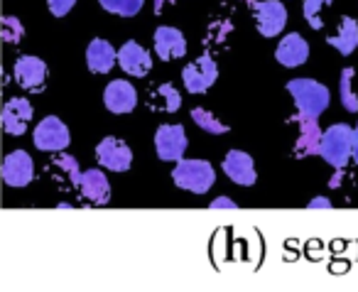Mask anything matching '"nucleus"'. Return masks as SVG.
<instances>
[{
	"label": "nucleus",
	"instance_id": "nucleus-1",
	"mask_svg": "<svg viewBox=\"0 0 358 292\" xmlns=\"http://www.w3.org/2000/svg\"><path fill=\"white\" fill-rule=\"evenodd\" d=\"M287 91L294 99V106H297V116L294 118H309L317 120L324 111L329 109V89L324 84L314 79H292L287 81Z\"/></svg>",
	"mask_w": 358,
	"mask_h": 292
},
{
	"label": "nucleus",
	"instance_id": "nucleus-2",
	"mask_svg": "<svg viewBox=\"0 0 358 292\" xmlns=\"http://www.w3.org/2000/svg\"><path fill=\"white\" fill-rule=\"evenodd\" d=\"M172 179L179 189L192 194H206L216 184V172L214 165L206 160H179L172 169Z\"/></svg>",
	"mask_w": 358,
	"mask_h": 292
},
{
	"label": "nucleus",
	"instance_id": "nucleus-3",
	"mask_svg": "<svg viewBox=\"0 0 358 292\" xmlns=\"http://www.w3.org/2000/svg\"><path fill=\"white\" fill-rule=\"evenodd\" d=\"M351 143H353V128L346 123H336L322 135V155L334 169H343L351 160Z\"/></svg>",
	"mask_w": 358,
	"mask_h": 292
},
{
	"label": "nucleus",
	"instance_id": "nucleus-4",
	"mask_svg": "<svg viewBox=\"0 0 358 292\" xmlns=\"http://www.w3.org/2000/svg\"><path fill=\"white\" fill-rule=\"evenodd\" d=\"M32 140H35L37 150L55 155V153H64V150L69 148L71 135H69V128L64 125V120H59L57 116H47V118H42L40 123H37Z\"/></svg>",
	"mask_w": 358,
	"mask_h": 292
},
{
	"label": "nucleus",
	"instance_id": "nucleus-5",
	"mask_svg": "<svg viewBox=\"0 0 358 292\" xmlns=\"http://www.w3.org/2000/svg\"><path fill=\"white\" fill-rule=\"evenodd\" d=\"M255 27L263 37H278L287 25V8L280 0H255L253 6Z\"/></svg>",
	"mask_w": 358,
	"mask_h": 292
},
{
	"label": "nucleus",
	"instance_id": "nucleus-6",
	"mask_svg": "<svg viewBox=\"0 0 358 292\" xmlns=\"http://www.w3.org/2000/svg\"><path fill=\"white\" fill-rule=\"evenodd\" d=\"M216 79H219V64L209 55H201L199 60L189 62L182 69V81L192 94H206L216 84Z\"/></svg>",
	"mask_w": 358,
	"mask_h": 292
},
{
	"label": "nucleus",
	"instance_id": "nucleus-7",
	"mask_svg": "<svg viewBox=\"0 0 358 292\" xmlns=\"http://www.w3.org/2000/svg\"><path fill=\"white\" fill-rule=\"evenodd\" d=\"M155 150L164 162H179L187 153V133L182 125H159L155 133Z\"/></svg>",
	"mask_w": 358,
	"mask_h": 292
},
{
	"label": "nucleus",
	"instance_id": "nucleus-8",
	"mask_svg": "<svg viewBox=\"0 0 358 292\" xmlns=\"http://www.w3.org/2000/svg\"><path fill=\"white\" fill-rule=\"evenodd\" d=\"M0 177L8 187H27L35 177V165H32V158L25 153V150H15L10 153L6 160H3V169H0Z\"/></svg>",
	"mask_w": 358,
	"mask_h": 292
},
{
	"label": "nucleus",
	"instance_id": "nucleus-9",
	"mask_svg": "<svg viewBox=\"0 0 358 292\" xmlns=\"http://www.w3.org/2000/svg\"><path fill=\"white\" fill-rule=\"evenodd\" d=\"M96 158L103 169L110 172H128L133 165V153L120 138H103L96 148Z\"/></svg>",
	"mask_w": 358,
	"mask_h": 292
},
{
	"label": "nucleus",
	"instance_id": "nucleus-10",
	"mask_svg": "<svg viewBox=\"0 0 358 292\" xmlns=\"http://www.w3.org/2000/svg\"><path fill=\"white\" fill-rule=\"evenodd\" d=\"M118 64L128 76L145 79L150 74V69H152V57H150V52L143 45L130 40L118 50Z\"/></svg>",
	"mask_w": 358,
	"mask_h": 292
},
{
	"label": "nucleus",
	"instance_id": "nucleus-11",
	"mask_svg": "<svg viewBox=\"0 0 358 292\" xmlns=\"http://www.w3.org/2000/svg\"><path fill=\"white\" fill-rule=\"evenodd\" d=\"M224 172L231 182L241 184V187H253L258 182V172H255V162L248 153L243 150H229L224 158Z\"/></svg>",
	"mask_w": 358,
	"mask_h": 292
},
{
	"label": "nucleus",
	"instance_id": "nucleus-12",
	"mask_svg": "<svg viewBox=\"0 0 358 292\" xmlns=\"http://www.w3.org/2000/svg\"><path fill=\"white\" fill-rule=\"evenodd\" d=\"M103 104H106V109L115 116L130 113V111H135V106H138V91H135V86L130 84V81L115 79L106 86Z\"/></svg>",
	"mask_w": 358,
	"mask_h": 292
},
{
	"label": "nucleus",
	"instance_id": "nucleus-13",
	"mask_svg": "<svg viewBox=\"0 0 358 292\" xmlns=\"http://www.w3.org/2000/svg\"><path fill=\"white\" fill-rule=\"evenodd\" d=\"M15 71V81L22 86L25 91H42L47 84V64L40 60V57L25 55L15 62L13 67Z\"/></svg>",
	"mask_w": 358,
	"mask_h": 292
},
{
	"label": "nucleus",
	"instance_id": "nucleus-14",
	"mask_svg": "<svg viewBox=\"0 0 358 292\" xmlns=\"http://www.w3.org/2000/svg\"><path fill=\"white\" fill-rule=\"evenodd\" d=\"M155 55L162 62L182 60L187 55V40L182 35V30L177 27L162 25L155 30Z\"/></svg>",
	"mask_w": 358,
	"mask_h": 292
},
{
	"label": "nucleus",
	"instance_id": "nucleus-15",
	"mask_svg": "<svg viewBox=\"0 0 358 292\" xmlns=\"http://www.w3.org/2000/svg\"><path fill=\"white\" fill-rule=\"evenodd\" d=\"M275 60L280 62L287 69H294V67H302L304 62L309 60V45L302 35L297 32H289L280 40L278 50H275Z\"/></svg>",
	"mask_w": 358,
	"mask_h": 292
},
{
	"label": "nucleus",
	"instance_id": "nucleus-16",
	"mask_svg": "<svg viewBox=\"0 0 358 292\" xmlns=\"http://www.w3.org/2000/svg\"><path fill=\"white\" fill-rule=\"evenodd\" d=\"M79 192L89 204L103 207V204H108V199H110V184L101 169H86V172H81Z\"/></svg>",
	"mask_w": 358,
	"mask_h": 292
},
{
	"label": "nucleus",
	"instance_id": "nucleus-17",
	"mask_svg": "<svg viewBox=\"0 0 358 292\" xmlns=\"http://www.w3.org/2000/svg\"><path fill=\"white\" fill-rule=\"evenodd\" d=\"M32 120V104L27 99H10L3 106V128L10 135H25Z\"/></svg>",
	"mask_w": 358,
	"mask_h": 292
},
{
	"label": "nucleus",
	"instance_id": "nucleus-18",
	"mask_svg": "<svg viewBox=\"0 0 358 292\" xmlns=\"http://www.w3.org/2000/svg\"><path fill=\"white\" fill-rule=\"evenodd\" d=\"M115 60H118V52L113 50V45H110L108 40L96 37V40H91L89 47H86V67H89V71H94V74H108V71L113 69Z\"/></svg>",
	"mask_w": 358,
	"mask_h": 292
},
{
	"label": "nucleus",
	"instance_id": "nucleus-19",
	"mask_svg": "<svg viewBox=\"0 0 358 292\" xmlns=\"http://www.w3.org/2000/svg\"><path fill=\"white\" fill-rule=\"evenodd\" d=\"M299 123V138L294 143V158H309V155H319L322 150V128L317 120L309 118H294Z\"/></svg>",
	"mask_w": 358,
	"mask_h": 292
},
{
	"label": "nucleus",
	"instance_id": "nucleus-20",
	"mask_svg": "<svg viewBox=\"0 0 358 292\" xmlns=\"http://www.w3.org/2000/svg\"><path fill=\"white\" fill-rule=\"evenodd\" d=\"M327 45L334 47L341 57H351L358 47V22L353 18H341L338 32L327 37Z\"/></svg>",
	"mask_w": 358,
	"mask_h": 292
},
{
	"label": "nucleus",
	"instance_id": "nucleus-21",
	"mask_svg": "<svg viewBox=\"0 0 358 292\" xmlns=\"http://www.w3.org/2000/svg\"><path fill=\"white\" fill-rule=\"evenodd\" d=\"M150 104L162 111V113H174V111H179V106H182V94H179L174 84H162L150 96Z\"/></svg>",
	"mask_w": 358,
	"mask_h": 292
},
{
	"label": "nucleus",
	"instance_id": "nucleus-22",
	"mask_svg": "<svg viewBox=\"0 0 358 292\" xmlns=\"http://www.w3.org/2000/svg\"><path fill=\"white\" fill-rule=\"evenodd\" d=\"M99 3L106 13L118 18H135L145 6V0H99Z\"/></svg>",
	"mask_w": 358,
	"mask_h": 292
},
{
	"label": "nucleus",
	"instance_id": "nucleus-23",
	"mask_svg": "<svg viewBox=\"0 0 358 292\" xmlns=\"http://www.w3.org/2000/svg\"><path fill=\"white\" fill-rule=\"evenodd\" d=\"M192 120H194V123L209 135H226L229 133V125H224L214 113H211V111H206V109H192Z\"/></svg>",
	"mask_w": 358,
	"mask_h": 292
},
{
	"label": "nucleus",
	"instance_id": "nucleus-24",
	"mask_svg": "<svg viewBox=\"0 0 358 292\" xmlns=\"http://www.w3.org/2000/svg\"><path fill=\"white\" fill-rule=\"evenodd\" d=\"M351 79H353V69L346 67V69L341 71V79H338V96H341V106L348 113H358V99L351 89Z\"/></svg>",
	"mask_w": 358,
	"mask_h": 292
},
{
	"label": "nucleus",
	"instance_id": "nucleus-25",
	"mask_svg": "<svg viewBox=\"0 0 358 292\" xmlns=\"http://www.w3.org/2000/svg\"><path fill=\"white\" fill-rule=\"evenodd\" d=\"M22 32H25V27H22V22L17 20V18L8 15L0 20V37H3V42H8V45H17V42L22 40Z\"/></svg>",
	"mask_w": 358,
	"mask_h": 292
},
{
	"label": "nucleus",
	"instance_id": "nucleus-26",
	"mask_svg": "<svg viewBox=\"0 0 358 292\" xmlns=\"http://www.w3.org/2000/svg\"><path fill=\"white\" fill-rule=\"evenodd\" d=\"M334 0H304V20L314 27V30H322L324 20H322V8L331 6Z\"/></svg>",
	"mask_w": 358,
	"mask_h": 292
},
{
	"label": "nucleus",
	"instance_id": "nucleus-27",
	"mask_svg": "<svg viewBox=\"0 0 358 292\" xmlns=\"http://www.w3.org/2000/svg\"><path fill=\"white\" fill-rule=\"evenodd\" d=\"M57 169H62V172L69 177V182L74 184V187H79V179H81V169H79V162H76L71 155L66 153H57Z\"/></svg>",
	"mask_w": 358,
	"mask_h": 292
},
{
	"label": "nucleus",
	"instance_id": "nucleus-28",
	"mask_svg": "<svg viewBox=\"0 0 358 292\" xmlns=\"http://www.w3.org/2000/svg\"><path fill=\"white\" fill-rule=\"evenodd\" d=\"M47 6H50V13L55 18H64L76 6V0H47Z\"/></svg>",
	"mask_w": 358,
	"mask_h": 292
},
{
	"label": "nucleus",
	"instance_id": "nucleus-29",
	"mask_svg": "<svg viewBox=\"0 0 358 292\" xmlns=\"http://www.w3.org/2000/svg\"><path fill=\"white\" fill-rule=\"evenodd\" d=\"M209 209H238V204H236L234 199H229V197H219V199H214V202L209 204Z\"/></svg>",
	"mask_w": 358,
	"mask_h": 292
},
{
	"label": "nucleus",
	"instance_id": "nucleus-30",
	"mask_svg": "<svg viewBox=\"0 0 358 292\" xmlns=\"http://www.w3.org/2000/svg\"><path fill=\"white\" fill-rule=\"evenodd\" d=\"M307 209H331V202L327 197H317L307 204Z\"/></svg>",
	"mask_w": 358,
	"mask_h": 292
},
{
	"label": "nucleus",
	"instance_id": "nucleus-31",
	"mask_svg": "<svg viewBox=\"0 0 358 292\" xmlns=\"http://www.w3.org/2000/svg\"><path fill=\"white\" fill-rule=\"evenodd\" d=\"M351 158L358 165V125L353 128V143H351Z\"/></svg>",
	"mask_w": 358,
	"mask_h": 292
},
{
	"label": "nucleus",
	"instance_id": "nucleus-32",
	"mask_svg": "<svg viewBox=\"0 0 358 292\" xmlns=\"http://www.w3.org/2000/svg\"><path fill=\"white\" fill-rule=\"evenodd\" d=\"M164 3H174V0H155V15H157V13H162V6Z\"/></svg>",
	"mask_w": 358,
	"mask_h": 292
}]
</instances>
